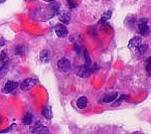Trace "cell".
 I'll return each mask as SVG.
<instances>
[{"mask_svg":"<svg viewBox=\"0 0 151 134\" xmlns=\"http://www.w3.org/2000/svg\"><path fill=\"white\" fill-rule=\"evenodd\" d=\"M38 81L35 78H28V79L24 80V81L21 83L19 86H20V89L22 90V91H28V90H30L31 88L35 86V84H37Z\"/></svg>","mask_w":151,"mask_h":134,"instance_id":"cell-2","label":"cell"},{"mask_svg":"<svg viewBox=\"0 0 151 134\" xmlns=\"http://www.w3.org/2000/svg\"><path fill=\"white\" fill-rule=\"evenodd\" d=\"M58 69L62 73H67L70 70V62L67 58H62L58 62Z\"/></svg>","mask_w":151,"mask_h":134,"instance_id":"cell-1","label":"cell"},{"mask_svg":"<svg viewBox=\"0 0 151 134\" xmlns=\"http://www.w3.org/2000/svg\"><path fill=\"white\" fill-rule=\"evenodd\" d=\"M45 1H47V2H52V1H55V0H45Z\"/></svg>","mask_w":151,"mask_h":134,"instance_id":"cell-26","label":"cell"},{"mask_svg":"<svg viewBox=\"0 0 151 134\" xmlns=\"http://www.w3.org/2000/svg\"><path fill=\"white\" fill-rule=\"evenodd\" d=\"M14 127H15V124H12V125L10 126V127L4 129V130H0V133H5V132H9V131H11L12 129H14Z\"/></svg>","mask_w":151,"mask_h":134,"instance_id":"cell-22","label":"cell"},{"mask_svg":"<svg viewBox=\"0 0 151 134\" xmlns=\"http://www.w3.org/2000/svg\"><path fill=\"white\" fill-rule=\"evenodd\" d=\"M111 16H112V11H107V12H104L103 14H102V16H101V22H105V21H107V20H109V19L111 18Z\"/></svg>","mask_w":151,"mask_h":134,"instance_id":"cell-19","label":"cell"},{"mask_svg":"<svg viewBox=\"0 0 151 134\" xmlns=\"http://www.w3.org/2000/svg\"><path fill=\"white\" fill-rule=\"evenodd\" d=\"M5 43V40H1V41H0V47H2V45H3V43Z\"/></svg>","mask_w":151,"mask_h":134,"instance_id":"cell-25","label":"cell"},{"mask_svg":"<svg viewBox=\"0 0 151 134\" xmlns=\"http://www.w3.org/2000/svg\"><path fill=\"white\" fill-rule=\"evenodd\" d=\"M141 41H142L141 37H138V36H134V37L131 38L130 41H129L128 47H129V48H138L141 45Z\"/></svg>","mask_w":151,"mask_h":134,"instance_id":"cell-8","label":"cell"},{"mask_svg":"<svg viewBox=\"0 0 151 134\" xmlns=\"http://www.w3.org/2000/svg\"><path fill=\"white\" fill-rule=\"evenodd\" d=\"M6 0H0V3H2V2H5Z\"/></svg>","mask_w":151,"mask_h":134,"instance_id":"cell-27","label":"cell"},{"mask_svg":"<svg viewBox=\"0 0 151 134\" xmlns=\"http://www.w3.org/2000/svg\"><path fill=\"white\" fill-rule=\"evenodd\" d=\"M60 15H58V18H60V20L62 21V22H64L65 24H68L70 22V13L69 12H63V13H58Z\"/></svg>","mask_w":151,"mask_h":134,"instance_id":"cell-11","label":"cell"},{"mask_svg":"<svg viewBox=\"0 0 151 134\" xmlns=\"http://www.w3.org/2000/svg\"><path fill=\"white\" fill-rule=\"evenodd\" d=\"M0 62H1V63H6L7 62L6 52H2L1 53H0Z\"/></svg>","mask_w":151,"mask_h":134,"instance_id":"cell-21","label":"cell"},{"mask_svg":"<svg viewBox=\"0 0 151 134\" xmlns=\"http://www.w3.org/2000/svg\"><path fill=\"white\" fill-rule=\"evenodd\" d=\"M32 120H33V116L31 115L30 113H27L25 116L23 117L22 123L24 124V125H30V124L32 123Z\"/></svg>","mask_w":151,"mask_h":134,"instance_id":"cell-15","label":"cell"},{"mask_svg":"<svg viewBox=\"0 0 151 134\" xmlns=\"http://www.w3.org/2000/svg\"><path fill=\"white\" fill-rule=\"evenodd\" d=\"M91 69L87 68L86 66H79V67L76 68V73L78 74V76H80L81 78H87L91 74Z\"/></svg>","mask_w":151,"mask_h":134,"instance_id":"cell-3","label":"cell"},{"mask_svg":"<svg viewBox=\"0 0 151 134\" xmlns=\"http://www.w3.org/2000/svg\"><path fill=\"white\" fill-rule=\"evenodd\" d=\"M146 69L148 71V74H150V58H148L146 61Z\"/></svg>","mask_w":151,"mask_h":134,"instance_id":"cell-23","label":"cell"},{"mask_svg":"<svg viewBox=\"0 0 151 134\" xmlns=\"http://www.w3.org/2000/svg\"><path fill=\"white\" fill-rule=\"evenodd\" d=\"M8 73V64L6 63H3L2 67L0 68V80L3 79L4 77L6 76V74Z\"/></svg>","mask_w":151,"mask_h":134,"instance_id":"cell-12","label":"cell"},{"mask_svg":"<svg viewBox=\"0 0 151 134\" xmlns=\"http://www.w3.org/2000/svg\"><path fill=\"white\" fill-rule=\"evenodd\" d=\"M55 33L58 37H65V35H68V28L67 26L63 25V24H58L55 26Z\"/></svg>","mask_w":151,"mask_h":134,"instance_id":"cell-7","label":"cell"},{"mask_svg":"<svg viewBox=\"0 0 151 134\" xmlns=\"http://www.w3.org/2000/svg\"><path fill=\"white\" fill-rule=\"evenodd\" d=\"M31 132L32 133H50L48 129L40 122H36V124L31 128Z\"/></svg>","mask_w":151,"mask_h":134,"instance_id":"cell-6","label":"cell"},{"mask_svg":"<svg viewBox=\"0 0 151 134\" xmlns=\"http://www.w3.org/2000/svg\"><path fill=\"white\" fill-rule=\"evenodd\" d=\"M26 52H27V50H26V48L24 47V45H18V47H16L15 48V55H25Z\"/></svg>","mask_w":151,"mask_h":134,"instance_id":"cell-17","label":"cell"},{"mask_svg":"<svg viewBox=\"0 0 151 134\" xmlns=\"http://www.w3.org/2000/svg\"><path fill=\"white\" fill-rule=\"evenodd\" d=\"M148 29H149L148 20L147 19H141L139 25H138V31H139V33L141 35H145L148 32Z\"/></svg>","mask_w":151,"mask_h":134,"instance_id":"cell-5","label":"cell"},{"mask_svg":"<svg viewBox=\"0 0 151 134\" xmlns=\"http://www.w3.org/2000/svg\"><path fill=\"white\" fill-rule=\"evenodd\" d=\"M68 1H69V3H70V7H72V8H75V7L77 6V5H76L75 2H73L72 0H68Z\"/></svg>","mask_w":151,"mask_h":134,"instance_id":"cell-24","label":"cell"},{"mask_svg":"<svg viewBox=\"0 0 151 134\" xmlns=\"http://www.w3.org/2000/svg\"><path fill=\"white\" fill-rule=\"evenodd\" d=\"M84 57H85V62H86L85 66H86L87 68H89V69L92 70V60H91V58H90L89 53H88L87 50H84Z\"/></svg>","mask_w":151,"mask_h":134,"instance_id":"cell-13","label":"cell"},{"mask_svg":"<svg viewBox=\"0 0 151 134\" xmlns=\"http://www.w3.org/2000/svg\"><path fill=\"white\" fill-rule=\"evenodd\" d=\"M117 98H118V97H117ZM126 99H127V96H126V95H122V96L119 97V98L117 99L115 102L113 101L114 103H113V105H112V106H113V107H118V106H120L121 104L123 103V102H125V101H126Z\"/></svg>","mask_w":151,"mask_h":134,"instance_id":"cell-16","label":"cell"},{"mask_svg":"<svg viewBox=\"0 0 151 134\" xmlns=\"http://www.w3.org/2000/svg\"><path fill=\"white\" fill-rule=\"evenodd\" d=\"M88 105V100L86 97H80L79 99L77 100V107L79 109H85Z\"/></svg>","mask_w":151,"mask_h":134,"instance_id":"cell-9","label":"cell"},{"mask_svg":"<svg viewBox=\"0 0 151 134\" xmlns=\"http://www.w3.org/2000/svg\"><path fill=\"white\" fill-rule=\"evenodd\" d=\"M117 97H118V93H117V92H114V93L108 94L103 99V102H104V103H110V102L115 101V100L117 99Z\"/></svg>","mask_w":151,"mask_h":134,"instance_id":"cell-10","label":"cell"},{"mask_svg":"<svg viewBox=\"0 0 151 134\" xmlns=\"http://www.w3.org/2000/svg\"><path fill=\"white\" fill-rule=\"evenodd\" d=\"M148 50V45H140L139 47H138V50H139V53L142 55V53H144L146 50Z\"/></svg>","mask_w":151,"mask_h":134,"instance_id":"cell-20","label":"cell"},{"mask_svg":"<svg viewBox=\"0 0 151 134\" xmlns=\"http://www.w3.org/2000/svg\"><path fill=\"white\" fill-rule=\"evenodd\" d=\"M42 115L45 117L47 119H52V107L47 106L45 108V110L42 111Z\"/></svg>","mask_w":151,"mask_h":134,"instance_id":"cell-14","label":"cell"},{"mask_svg":"<svg viewBox=\"0 0 151 134\" xmlns=\"http://www.w3.org/2000/svg\"><path fill=\"white\" fill-rule=\"evenodd\" d=\"M17 87H18V83L13 82V81H8V82H6L5 85H4L2 91H3V93L8 94V93H11L12 91H14Z\"/></svg>","mask_w":151,"mask_h":134,"instance_id":"cell-4","label":"cell"},{"mask_svg":"<svg viewBox=\"0 0 151 134\" xmlns=\"http://www.w3.org/2000/svg\"><path fill=\"white\" fill-rule=\"evenodd\" d=\"M40 58L41 62L43 63H47L48 62V52L47 50H43L40 52Z\"/></svg>","mask_w":151,"mask_h":134,"instance_id":"cell-18","label":"cell"}]
</instances>
